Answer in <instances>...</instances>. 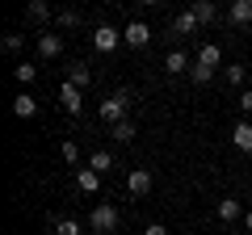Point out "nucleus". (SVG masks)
<instances>
[{"mask_svg":"<svg viewBox=\"0 0 252 235\" xmlns=\"http://www.w3.org/2000/svg\"><path fill=\"white\" fill-rule=\"evenodd\" d=\"M126 109H130V92H114V97H105V101H101V118H105L109 126L126 122Z\"/></svg>","mask_w":252,"mask_h":235,"instance_id":"obj_1","label":"nucleus"},{"mask_svg":"<svg viewBox=\"0 0 252 235\" xmlns=\"http://www.w3.org/2000/svg\"><path fill=\"white\" fill-rule=\"evenodd\" d=\"M93 235H109L118 231V206H109V202H101V206H93Z\"/></svg>","mask_w":252,"mask_h":235,"instance_id":"obj_2","label":"nucleus"},{"mask_svg":"<svg viewBox=\"0 0 252 235\" xmlns=\"http://www.w3.org/2000/svg\"><path fill=\"white\" fill-rule=\"evenodd\" d=\"M13 76H17V84H30L38 76V67L34 63H17V67H13Z\"/></svg>","mask_w":252,"mask_h":235,"instance_id":"obj_22","label":"nucleus"},{"mask_svg":"<svg viewBox=\"0 0 252 235\" xmlns=\"http://www.w3.org/2000/svg\"><path fill=\"white\" fill-rule=\"evenodd\" d=\"M4 51H21V34H4Z\"/></svg>","mask_w":252,"mask_h":235,"instance_id":"obj_28","label":"nucleus"},{"mask_svg":"<svg viewBox=\"0 0 252 235\" xmlns=\"http://www.w3.org/2000/svg\"><path fill=\"white\" fill-rule=\"evenodd\" d=\"M189 76H193V84H206L215 72H210V67H198V63H193V67H189Z\"/></svg>","mask_w":252,"mask_h":235,"instance_id":"obj_25","label":"nucleus"},{"mask_svg":"<svg viewBox=\"0 0 252 235\" xmlns=\"http://www.w3.org/2000/svg\"><path fill=\"white\" fill-rule=\"evenodd\" d=\"M227 17H231L235 26H248L252 21V0H235L231 9H227Z\"/></svg>","mask_w":252,"mask_h":235,"instance_id":"obj_16","label":"nucleus"},{"mask_svg":"<svg viewBox=\"0 0 252 235\" xmlns=\"http://www.w3.org/2000/svg\"><path fill=\"white\" fill-rule=\"evenodd\" d=\"M227 235H248V231H227Z\"/></svg>","mask_w":252,"mask_h":235,"instance_id":"obj_31","label":"nucleus"},{"mask_svg":"<svg viewBox=\"0 0 252 235\" xmlns=\"http://www.w3.org/2000/svg\"><path fill=\"white\" fill-rule=\"evenodd\" d=\"M215 214L223 218V223H235V218H244V206H240L235 198H223V202L215 206Z\"/></svg>","mask_w":252,"mask_h":235,"instance_id":"obj_13","label":"nucleus"},{"mask_svg":"<svg viewBox=\"0 0 252 235\" xmlns=\"http://www.w3.org/2000/svg\"><path fill=\"white\" fill-rule=\"evenodd\" d=\"M55 235H80V223L76 218H55Z\"/></svg>","mask_w":252,"mask_h":235,"instance_id":"obj_21","label":"nucleus"},{"mask_svg":"<svg viewBox=\"0 0 252 235\" xmlns=\"http://www.w3.org/2000/svg\"><path fill=\"white\" fill-rule=\"evenodd\" d=\"M244 227H248V235H252V210H244Z\"/></svg>","mask_w":252,"mask_h":235,"instance_id":"obj_30","label":"nucleus"},{"mask_svg":"<svg viewBox=\"0 0 252 235\" xmlns=\"http://www.w3.org/2000/svg\"><path fill=\"white\" fill-rule=\"evenodd\" d=\"M76 189L97 193V189H101V172H93V168H76Z\"/></svg>","mask_w":252,"mask_h":235,"instance_id":"obj_10","label":"nucleus"},{"mask_svg":"<svg viewBox=\"0 0 252 235\" xmlns=\"http://www.w3.org/2000/svg\"><path fill=\"white\" fill-rule=\"evenodd\" d=\"M59 155H63V160H67V164H76V160H80V147H76L72 139H67V143L59 147Z\"/></svg>","mask_w":252,"mask_h":235,"instance_id":"obj_23","label":"nucleus"},{"mask_svg":"<svg viewBox=\"0 0 252 235\" xmlns=\"http://www.w3.org/2000/svg\"><path fill=\"white\" fill-rule=\"evenodd\" d=\"M122 42L126 46H147V42H152V26H147V21H126Z\"/></svg>","mask_w":252,"mask_h":235,"instance_id":"obj_5","label":"nucleus"},{"mask_svg":"<svg viewBox=\"0 0 252 235\" xmlns=\"http://www.w3.org/2000/svg\"><path fill=\"white\" fill-rule=\"evenodd\" d=\"M248 84H252V72H248Z\"/></svg>","mask_w":252,"mask_h":235,"instance_id":"obj_32","label":"nucleus"},{"mask_svg":"<svg viewBox=\"0 0 252 235\" xmlns=\"http://www.w3.org/2000/svg\"><path fill=\"white\" fill-rule=\"evenodd\" d=\"M193 63H198V67H210V72H215V67L223 63V51H219L215 42H206V46L198 51V59H193Z\"/></svg>","mask_w":252,"mask_h":235,"instance_id":"obj_9","label":"nucleus"},{"mask_svg":"<svg viewBox=\"0 0 252 235\" xmlns=\"http://www.w3.org/2000/svg\"><path fill=\"white\" fill-rule=\"evenodd\" d=\"M193 21H198V26H215L219 21V4H210V0H193Z\"/></svg>","mask_w":252,"mask_h":235,"instance_id":"obj_7","label":"nucleus"},{"mask_svg":"<svg viewBox=\"0 0 252 235\" xmlns=\"http://www.w3.org/2000/svg\"><path fill=\"white\" fill-rule=\"evenodd\" d=\"M143 235H168V231H164V227H160V223H152V227H147V231H143Z\"/></svg>","mask_w":252,"mask_h":235,"instance_id":"obj_29","label":"nucleus"},{"mask_svg":"<svg viewBox=\"0 0 252 235\" xmlns=\"http://www.w3.org/2000/svg\"><path fill=\"white\" fill-rule=\"evenodd\" d=\"M231 143L240 147V151H252V122L244 118V122H235V130H231Z\"/></svg>","mask_w":252,"mask_h":235,"instance_id":"obj_11","label":"nucleus"},{"mask_svg":"<svg viewBox=\"0 0 252 235\" xmlns=\"http://www.w3.org/2000/svg\"><path fill=\"white\" fill-rule=\"evenodd\" d=\"M59 101H63V109H67V114H80V109H84L80 88H76V84H63V88H59Z\"/></svg>","mask_w":252,"mask_h":235,"instance_id":"obj_8","label":"nucleus"},{"mask_svg":"<svg viewBox=\"0 0 252 235\" xmlns=\"http://www.w3.org/2000/svg\"><path fill=\"white\" fill-rule=\"evenodd\" d=\"M38 55L42 59H59L63 55V34H38Z\"/></svg>","mask_w":252,"mask_h":235,"instance_id":"obj_6","label":"nucleus"},{"mask_svg":"<svg viewBox=\"0 0 252 235\" xmlns=\"http://www.w3.org/2000/svg\"><path fill=\"white\" fill-rule=\"evenodd\" d=\"M109 139H114V143H130V139H135V126H130V122H118V126H109Z\"/></svg>","mask_w":252,"mask_h":235,"instance_id":"obj_17","label":"nucleus"},{"mask_svg":"<svg viewBox=\"0 0 252 235\" xmlns=\"http://www.w3.org/2000/svg\"><path fill=\"white\" fill-rule=\"evenodd\" d=\"M240 114L252 122V88H248V92H240Z\"/></svg>","mask_w":252,"mask_h":235,"instance_id":"obj_26","label":"nucleus"},{"mask_svg":"<svg viewBox=\"0 0 252 235\" xmlns=\"http://www.w3.org/2000/svg\"><path fill=\"white\" fill-rule=\"evenodd\" d=\"M152 172L147 168H130L126 172V193H130V198H147V193H152Z\"/></svg>","mask_w":252,"mask_h":235,"instance_id":"obj_3","label":"nucleus"},{"mask_svg":"<svg viewBox=\"0 0 252 235\" xmlns=\"http://www.w3.org/2000/svg\"><path fill=\"white\" fill-rule=\"evenodd\" d=\"M59 26H67V29L80 26V13H76V9H63V13H59Z\"/></svg>","mask_w":252,"mask_h":235,"instance_id":"obj_24","label":"nucleus"},{"mask_svg":"<svg viewBox=\"0 0 252 235\" xmlns=\"http://www.w3.org/2000/svg\"><path fill=\"white\" fill-rule=\"evenodd\" d=\"M227 80L240 84V80H248V72H244V67H227Z\"/></svg>","mask_w":252,"mask_h":235,"instance_id":"obj_27","label":"nucleus"},{"mask_svg":"<svg viewBox=\"0 0 252 235\" xmlns=\"http://www.w3.org/2000/svg\"><path fill=\"white\" fill-rule=\"evenodd\" d=\"M172 29H177V34H193V29H198V21H193V13H177V21H172Z\"/></svg>","mask_w":252,"mask_h":235,"instance_id":"obj_19","label":"nucleus"},{"mask_svg":"<svg viewBox=\"0 0 252 235\" xmlns=\"http://www.w3.org/2000/svg\"><path fill=\"white\" fill-rule=\"evenodd\" d=\"M93 46H97L101 55L118 51V46H122V29H114V26H97V29H93Z\"/></svg>","mask_w":252,"mask_h":235,"instance_id":"obj_4","label":"nucleus"},{"mask_svg":"<svg viewBox=\"0 0 252 235\" xmlns=\"http://www.w3.org/2000/svg\"><path fill=\"white\" fill-rule=\"evenodd\" d=\"M89 168H93V172H109V168H114V155H109V151H93Z\"/></svg>","mask_w":252,"mask_h":235,"instance_id":"obj_18","label":"nucleus"},{"mask_svg":"<svg viewBox=\"0 0 252 235\" xmlns=\"http://www.w3.org/2000/svg\"><path fill=\"white\" fill-rule=\"evenodd\" d=\"M13 114H17V118H34L38 114V101L30 97V92H17V97H13Z\"/></svg>","mask_w":252,"mask_h":235,"instance_id":"obj_15","label":"nucleus"},{"mask_svg":"<svg viewBox=\"0 0 252 235\" xmlns=\"http://www.w3.org/2000/svg\"><path fill=\"white\" fill-rule=\"evenodd\" d=\"M164 72H168V76L189 72V55H185V51H168V59H164Z\"/></svg>","mask_w":252,"mask_h":235,"instance_id":"obj_14","label":"nucleus"},{"mask_svg":"<svg viewBox=\"0 0 252 235\" xmlns=\"http://www.w3.org/2000/svg\"><path fill=\"white\" fill-rule=\"evenodd\" d=\"M67 84L89 88V84H93V67H89V63H72V67H67Z\"/></svg>","mask_w":252,"mask_h":235,"instance_id":"obj_12","label":"nucleus"},{"mask_svg":"<svg viewBox=\"0 0 252 235\" xmlns=\"http://www.w3.org/2000/svg\"><path fill=\"white\" fill-rule=\"evenodd\" d=\"M30 21H46V17H51V4H46V0H30Z\"/></svg>","mask_w":252,"mask_h":235,"instance_id":"obj_20","label":"nucleus"}]
</instances>
